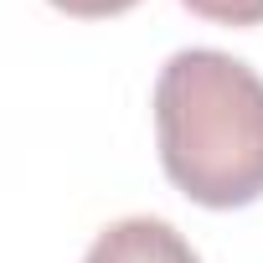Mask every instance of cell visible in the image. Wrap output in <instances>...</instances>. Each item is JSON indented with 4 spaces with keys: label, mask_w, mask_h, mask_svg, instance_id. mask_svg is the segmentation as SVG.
<instances>
[{
    "label": "cell",
    "mask_w": 263,
    "mask_h": 263,
    "mask_svg": "<svg viewBox=\"0 0 263 263\" xmlns=\"http://www.w3.org/2000/svg\"><path fill=\"white\" fill-rule=\"evenodd\" d=\"M165 176L212 212L263 196V78L217 47L176 52L155 78Z\"/></svg>",
    "instance_id": "obj_1"
},
{
    "label": "cell",
    "mask_w": 263,
    "mask_h": 263,
    "mask_svg": "<svg viewBox=\"0 0 263 263\" xmlns=\"http://www.w3.org/2000/svg\"><path fill=\"white\" fill-rule=\"evenodd\" d=\"M62 16H78V21H103V16H124L135 11L140 0H52Z\"/></svg>",
    "instance_id": "obj_4"
},
{
    "label": "cell",
    "mask_w": 263,
    "mask_h": 263,
    "mask_svg": "<svg viewBox=\"0 0 263 263\" xmlns=\"http://www.w3.org/2000/svg\"><path fill=\"white\" fill-rule=\"evenodd\" d=\"M83 263H201V258L165 217H119L88 242Z\"/></svg>",
    "instance_id": "obj_2"
},
{
    "label": "cell",
    "mask_w": 263,
    "mask_h": 263,
    "mask_svg": "<svg viewBox=\"0 0 263 263\" xmlns=\"http://www.w3.org/2000/svg\"><path fill=\"white\" fill-rule=\"evenodd\" d=\"M181 6L217 26H263V0H181Z\"/></svg>",
    "instance_id": "obj_3"
}]
</instances>
